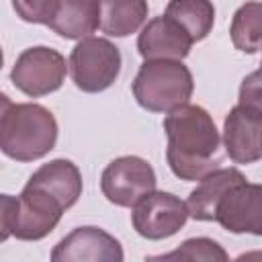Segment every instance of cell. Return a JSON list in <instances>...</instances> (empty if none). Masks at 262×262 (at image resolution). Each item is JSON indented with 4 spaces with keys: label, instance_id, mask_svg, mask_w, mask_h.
I'll return each mask as SVG.
<instances>
[{
    "label": "cell",
    "instance_id": "obj_12",
    "mask_svg": "<svg viewBox=\"0 0 262 262\" xmlns=\"http://www.w3.org/2000/svg\"><path fill=\"white\" fill-rule=\"evenodd\" d=\"M190 47L192 41L186 31L166 14L147 20L137 37V51L145 61H182Z\"/></svg>",
    "mask_w": 262,
    "mask_h": 262
},
{
    "label": "cell",
    "instance_id": "obj_9",
    "mask_svg": "<svg viewBox=\"0 0 262 262\" xmlns=\"http://www.w3.org/2000/svg\"><path fill=\"white\" fill-rule=\"evenodd\" d=\"M49 262H125L121 242L96 225H82L61 237Z\"/></svg>",
    "mask_w": 262,
    "mask_h": 262
},
{
    "label": "cell",
    "instance_id": "obj_4",
    "mask_svg": "<svg viewBox=\"0 0 262 262\" xmlns=\"http://www.w3.org/2000/svg\"><path fill=\"white\" fill-rule=\"evenodd\" d=\"M131 90L141 108L149 113H172L188 104L194 82L182 61H143Z\"/></svg>",
    "mask_w": 262,
    "mask_h": 262
},
{
    "label": "cell",
    "instance_id": "obj_15",
    "mask_svg": "<svg viewBox=\"0 0 262 262\" xmlns=\"http://www.w3.org/2000/svg\"><path fill=\"white\" fill-rule=\"evenodd\" d=\"M29 180L53 192L68 209L74 207L82 194V174L78 166L66 158H57L49 164H43L39 170L33 172Z\"/></svg>",
    "mask_w": 262,
    "mask_h": 262
},
{
    "label": "cell",
    "instance_id": "obj_22",
    "mask_svg": "<svg viewBox=\"0 0 262 262\" xmlns=\"http://www.w3.org/2000/svg\"><path fill=\"white\" fill-rule=\"evenodd\" d=\"M233 262H262V250H250L239 254Z\"/></svg>",
    "mask_w": 262,
    "mask_h": 262
},
{
    "label": "cell",
    "instance_id": "obj_3",
    "mask_svg": "<svg viewBox=\"0 0 262 262\" xmlns=\"http://www.w3.org/2000/svg\"><path fill=\"white\" fill-rule=\"evenodd\" d=\"M68 207L47 188L27 182L18 196H0V223L2 239L14 235L23 242H37L49 235Z\"/></svg>",
    "mask_w": 262,
    "mask_h": 262
},
{
    "label": "cell",
    "instance_id": "obj_20",
    "mask_svg": "<svg viewBox=\"0 0 262 262\" xmlns=\"http://www.w3.org/2000/svg\"><path fill=\"white\" fill-rule=\"evenodd\" d=\"M57 0H14L12 8L16 14L27 20V23H37V25H47L53 18Z\"/></svg>",
    "mask_w": 262,
    "mask_h": 262
},
{
    "label": "cell",
    "instance_id": "obj_21",
    "mask_svg": "<svg viewBox=\"0 0 262 262\" xmlns=\"http://www.w3.org/2000/svg\"><path fill=\"white\" fill-rule=\"evenodd\" d=\"M242 106H248L262 115V66L248 74L239 84V102Z\"/></svg>",
    "mask_w": 262,
    "mask_h": 262
},
{
    "label": "cell",
    "instance_id": "obj_16",
    "mask_svg": "<svg viewBox=\"0 0 262 262\" xmlns=\"http://www.w3.org/2000/svg\"><path fill=\"white\" fill-rule=\"evenodd\" d=\"M147 18V2L143 0H108L100 2V29L108 37H127L135 33Z\"/></svg>",
    "mask_w": 262,
    "mask_h": 262
},
{
    "label": "cell",
    "instance_id": "obj_19",
    "mask_svg": "<svg viewBox=\"0 0 262 262\" xmlns=\"http://www.w3.org/2000/svg\"><path fill=\"white\" fill-rule=\"evenodd\" d=\"M143 262H229L225 248L211 237H190L166 254L147 256Z\"/></svg>",
    "mask_w": 262,
    "mask_h": 262
},
{
    "label": "cell",
    "instance_id": "obj_1",
    "mask_svg": "<svg viewBox=\"0 0 262 262\" xmlns=\"http://www.w3.org/2000/svg\"><path fill=\"white\" fill-rule=\"evenodd\" d=\"M168 135L166 160L180 180H203L219 170L221 137L213 117L199 104H184L164 119Z\"/></svg>",
    "mask_w": 262,
    "mask_h": 262
},
{
    "label": "cell",
    "instance_id": "obj_14",
    "mask_svg": "<svg viewBox=\"0 0 262 262\" xmlns=\"http://www.w3.org/2000/svg\"><path fill=\"white\" fill-rule=\"evenodd\" d=\"M244 180L246 176L237 168H219L213 174L205 176L196 184V188L188 194V201H186L188 215L196 221H215L219 201L225 196V192L231 186Z\"/></svg>",
    "mask_w": 262,
    "mask_h": 262
},
{
    "label": "cell",
    "instance_id": "obj_18",
    "mask_svg": "<svg viewBox=\"0 0 262 262\" xmlns=\"http://www.w3.org/2000/svg\"><path fill=\"white\" fill-rule=\"evenodd\" d=\"M231 43L244 53H256L262 49V2L242 4L229 27Z\"/></svg>",
    "mask_w": 262,
    "mask_h": 262
},
{
    "label": "cell",
    "instance_id": "obj_10",
    "mask_svg": "<svg viewBox=\"0 0 262 262\" xmlns=\"http://www.w3.org/2000/svg\"><path fill=\"white\" fill-rule=\"evenodd\" d=\"M215 221L231 233L262 235V184L239 182L217 205Z\"/></svg>",
    "mask_w": 262,
    "mask_h": 262
},
{
    "label": "cell",
    "instance_id": "obj_6",
    "mask_svg": "<svg viewBox=\"0 0 262 262\" xmlns=\"http://www.w3.org/2000/svg\"><path fill=\"white\" fill-rule=\"evenodd\" d=\"M68 70L70 66L66 63V57L57 49L37 45L25 49L16 57L10 80L14 88H18L23 94L39 98L59 90L66 82Z\"/></svg>",
    "mask_w": 262,
    "mask_h": 262
},
{
    "label": "cell",
    "instance_id": "obj_11",
    "mask_svg": "<svg viewBox=\"0 0 262 262\" xmlns=\"http://www.w3.org/2000/svg\"><path fill=\"white\" fill-rule=\"evenodd\" d=\"M225 154L235 164H252L262 160V115L235 104L223 123Z\"/></svg>",
    "mask_w": 262,
    "mask_h": 262
},
{
    "label": "cell",
    "instance_id": "obj_13",
    "mask_svg": "<svg viewBox=\"0 0 262 262\" xmlns=\"http://www.w3.org/2000/svg\"><path fill=\"white\" fill-rule=\"evenodd\" d=\"M100 27V2L57 0L49 29L63 39L84 41Z\"/></svg>",
    "mask_w": 262,
    "mask_h": 262
},
{
    "label": "cell",
    "instance_id": "obj_5",
    "mask_svg": "<svg viewBox=\"0 0 262 262\" xmlns=\"http://www.w3.org/2000/svg\"><path fill=\"white\" fill-rule=\"evenodd\" d=\"M70 76L82 92L96 94L115 84L121 72V51L102 37L80 41L70 53Z\"/></svg>",
    "mask_w": 262,
    "mask_h": 262
},
{
    "label": "cell",
    "instance_id": "obj_2",
    "mask_svg": "<svg viewBox=\"0 0 262 262\" xmlns=\"http://www.w3.org/2000/svg\"><path fill=\"white\" fill-rule=\"evenodd\" d=\"M57 121L49 108L37 102H12L2 94L0 149L16 162H35L57 143Z\"/></svg>",
    "mask_w": 262,
    "mask_h": 262
},
{
    "label": "cell",
    "instance_id": "obj_8",
    "mask_svg": "<svg viewBox=\"0 0 262 262\" xmlns=\"http://www.w3.org/2000/svg\"><path fill=\"white\" fill-rule=\"evenodd\" d=\"M188 217V207L180 196L156 190L133 207L131 223L145 239H166L178 233Z\"/></svg>",
    "mask_w": 262,
    "mask_h": 262
},
{
    "label": "cell",
    "instance_id": "obj_17",
    "mask_svg": "<svg viewBox=\"0 0 262 262\" xmlns=\"http://www.w3.org/2000/svg\"><path fill=\"white\" fill-rule=\"evenodd\" d=\"M164 14L178 23L192 43L203 41L215 23V6L207 0H172Z\"/></svg>",
    "mask_w": 262,
    "mask_h": 262
},
{
    "label": "cell",
    "instance_id": "obj_7",
    "mask_svg": "<svg viewBox=\"0 0 262 262\" xmlns=\"http://www.w3.org/2000/svg\"><path fill=\"white\" fill-rule=\"evenodd\" d=\"M156 172L139 156H121L113 160L100 176V190L117 207H135L141 199L156 192Z\"/></svg>",
    "mask_w": 262,
    "mask_h": 262
}]
</instances>
